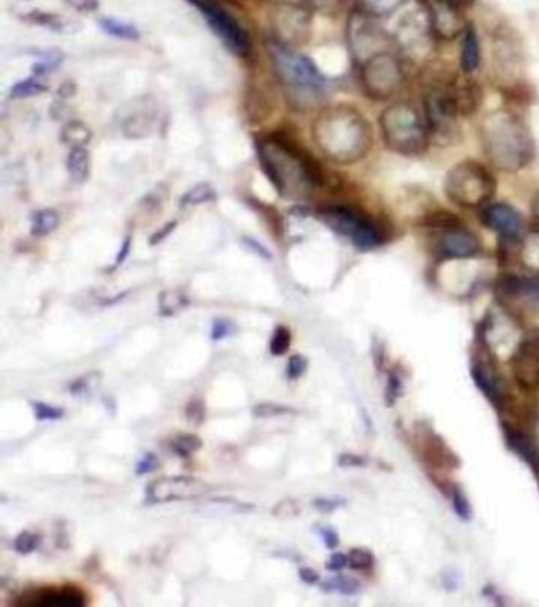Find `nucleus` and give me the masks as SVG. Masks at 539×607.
<instances>
[{
  "mask_svg": "<svg viewBox=\"0 0 539 607\" xmlns=\"http://www.w3.org/2000/svg\"><path fill=\"white\" fill-rule=\"evenodd\" d=\"M313 141L331 162L353 165L366 159L374 148L369 121L348 105L328 106L312 127Z\"/></svg>",
  "mask_w": 539,
  "mask_h": 607,
  "instance_id": "f257e3e1",
  "label": "nucleus"
},
{
  "mask_svg": "<svg viewBox=\"0 0 539 607\" xmlns=\"http://www.w3.org/2000/svg\"><path fill=\"white\" fill-rule=\"evenodd\" d=\"M484 154L490 165L503 173H517L533 162L536 144L532 130L519 114L495 110L479 127Z\"/></svg>",
  "mask_w": 539,
  "mask_h": 607,
  "instance_id": "f03ea898",
  "label": "nucleus"
},
{
  "mask_svg": "<svg viewBox=\"0 0 539 607\" xmlns=\"http://www.w3.org/2000/svg\"><path fill=\"white\" fill-rule=\"evenodd\" d=\"M263 171L283 197H309L321 185V174L312 160L293 144L280 138H264L257 144Z\"/></svg>",
  "mask_w": 539,
  "mask_h": 607,
  "instance_id": "7ed1b4c3",
  "label": "nucleus"
},
{
  "mask_svg": "<svg viewBox=\"0 0 539 607\" xmlns=\"http://www.w3.org/2000/svg\"><path fill=\"white\" fill-rule=\"evenodd\" d=\"M269 56L277 78L287 92L288 99L302 106L312 105L325 92L326 80L312 59L296 53L293 48L277 40L268 43Z\"/></svg>",
  "mask_w": 539,
  "mask_h": 607,
  "instance_id": "20e7f679",
  "label": "nucleus"
},
{
  "mask_svg": "<svg viewBox=\"0 0 539 607\" xmlns=\"http://www.w3.org/2000/svg\"><path fill=\"white\" fill-rule=\"evenodd\" d=\"M380 130L386 146L396 154L418 157L429 148V124L413 103H391L381 113Z\"/></svg>",
  "mask_w": 539,
  "mask_h": 607,
  "instance_id": "39448f33",
  "label": "nucleus"
},
{
  "mask_svg": "<svg viewBox=\"0 0 539 607\" xmlns=\"http://www.w3.org/2000/svg\"><path fill=\"white\" fill-rule=\"evenodd\" d=\"M495 179L486 166L473 160L457 163L445 178L448 200L465 209L487 206L495 195Z\"/></svg>",
  "mask_w": 539,
  "mask_h": 607,
  "instance_id": "423d86ee",
  "label": "nucleus"
},
{
  "mask_svg": "<svg viewBox=\"0 0 539 607\" xmlns=\"http://www.w3.org/2000/svg\"><path fill=\"white\" fill-rule=\"evenodd\" d=\"M359 67L362 87L370 99H392L404 86V65L394 50L375 54Z\"/></svg>",
  "mask_w": 539,
  "mask_h": 607,
  "instance_id": "0eeeda50",
  "label": "nucleus"
},
{
  "mask_svg": "<svg viewBox=\"0 0 539 607\" xmlns=\"http://www.w3.org/2000/svg\"><path fill=\"white\" fill-rule=\"evenodd\" d=\"M320 217L331 230L343 238L350 239L358 249L370 250L381 244V231L377 223L362 214L358 209L348 206H329L321 209Z\"/></svg>",
  "mask_w": 539,
  "mask_h": 607,
  "instance_id": "6e6552de",
  "label": "nucleus"
},
{
  "mask_svg": "<svg viewBox=\"0 0 539 607\" xmlns=\"http://www.w3.org/2000/svg\"><path fill=\"white\" fill-rule=\"evenodd\" d=\"M424 106L430 132L451 135L456 130L457 117L464 113L459 84L437 83L429 87Z\"/></svg>",
  "mask_w": 539,
  "mask_h": 607,
  "instance_id": "1a4fd4ad",
  "label": "nucleus"
},
{
  "mask_svg": "<svg viewBox=\"0 0 539 607\" xmlns=\"http://www.w3.org/2000/svg\"><path fill=\"white\" fill-rule=\"evenodd\" d=\"M189 2L206 19L212 32L225 43L227 48L239 56L249 54L252 48L249 34L245 32L238 19L231 16L222 5L217 4L215 0H189Z\"/></svg>",
  "mask_w": 539,
  "mask_h": 607,
  "instance_id": "9d476101",
  "label": "nucleus"
},
{
  "mask_svg": "<svg viewBox=\"0 0 539 607\" xmlns=\"http://www.w3.org/2000/svg\"><path fill=\"white\" fill-rule=\"evenodd\" d=\"M374 18L361 10L348 19V43L359 65L375 54L392 50L391 38L375 23Z\"/></svg>",
  "mask_w": 539,
  "mask_h": 607,
  "instance_id": "9b49d317",
  "label": "nucleus"
},
{
  "mask_svg": "<svg viewBox=\"0 0 539 607\" xmlns=\"http://www.w3.org/2000/svg\"><path fill=\"white\" fill-rule=\"evenodd\" d=\"M432 35L434 31L430 26L429 13L421 10L407 13L397 24V46L410 57L424 56L429 51Z\"/></svg>",
  "mask_w": 539,
  "mask_h": 607,
  "instance_id": "f8f14e48",
  "label": "nucleus"
},
{
  "mask_svg": "<svg viewBox=\"0 0 539 607\" xmlns=\"http://www.w3.org/2000/svg\"><path fill=\"white\" fill-rule=\"evenodd\" d=\"M211 491L209 484L190 476H170L157 479L147 486V500L151 503L181 502L201 497Z\"/></svg>",
  "mask_w": 539,
  "mask_h": 607,
  "instance_id": "ddd939ff",
  "label": "nucleus"
},
{
  "mask_svg": "<svg viewBox=\"0 0 539 607\" xmlns=\"http://www.w3.org/2000/svg\"><path fill=\"white\" fill-rule=\"evenodd\" d=\"M274 31L276 40L282 45L293 48L307 37L310 27V16L307 10L294 4H280L274 10Z\"/></svg>",
  "mask_w": 539,
  "mask_h": 607,
  "instance_id": "4468645a",
  "label": "nucleus"
},
{
  "mask_svg": "<svg viewBox=\"0 0 539 607\" xmlns=\"http://www.w3.org/2000/svg\"><path fill=\"white\" fill-rule=\"evenodd\" d=\"M459 5L451 0H432L427 13L435 37L454 40L464 34L468 26L465 24L464 15L460 13Z\"/></svg>",
  "mask_w": 539,
  "mask_h": 607,
  "instance_id": "2eb2a0df",
  "label": "nucleus"
},
{
  "mask_svg": "<svg viewBox=\"0 0 539 607\" xmlns=\"http://www.w3.org/2000/svg\"><path fill=\"white\" fill-rule=\"evenodd\" d=\"M437 249L449 260H459L475 257L481 246L472 231L460 227L457 223H449L438 234Z\"/></svg>",
  "mask_w": 539,
  "mask_h": 607,
  "instance_id": "dca6fc26",
  "label": "nucleus"
},
{
  "mask_svg": "<svg viewBox=\"0 0 539 607\" xmlns=\"http://www.w3.org/2000/svg\"><path fill=\"white\" fill-rule=\"evenodd\" d=\"M481 219L486 227L506 239H519L524 231L521 214L506 203L487 204L481 212Z\"/></svg>",
  "mask_w": 539,
  "mask_h": 607,
  "instance_id": "f3484780",
  "label": "nucleus"
},
{
  "mask_svg": "<svg viewBox=\"0 0 539 607\" xmlns=\"http://www.w3.org/2000/svg\"><path fill=\"white\" fill-rule=\"evenodd\" d=\"M18 604L24 607H81L86 604V596L75 587H62V589L45 587L21 596Z\"/></svg>",
  "mask_w": 539,
  "mask_h": 607,
  "instance_id": "a211bd4d",
  "label": "nucleus"
},
{
  "mask_svg": "<svg viewBox=\"0 0 539 607\" xmlns=\"http://www.w3.org/2000/svg\"><path fill=\"white\" fill-rule=\"evenodd\" d=\"M487 342L500 358L511 355L519 340L516 326L502 312L492 313L486 329Z\"/></svg>",
  "mask_w": 539,
  "mask_h": 607,
  "instance_id": "6ab92c4d",
  "label": "nucleus"
},
{
  "mask_svg": "<svg viewBox=\"0 0 539 607\" xmlns=\"http://www.w3.org/2000/svg\"><path fill=\"white\" fill-rule=\"evenodd\" d=\"M24 21L35 24V26L45 27L48 31L59 32V34H72V32L80 29L78 27L80 24L75 23L73 19L67 18V16L57 15V13L40 12V10L27 13L24 16Z\"/></svg>",
  "mask_w": 539,
  "mask_h": 607,
  "instance_id": "aec40b11",
  "label": "nucleus"
},
{
  "mask_svg": "<svg viewBox=\"0 0 539 607\" xmlns=\"http://www.w3.org/2000/svg\"><path fill=\"white\" fill-rule=\"evenodd\" d=\"M460 68L470 75L475 72L481 62V45L478 34L473 27L468 26L462 34V48H460Z\"/></svg>",
  "mask_w": 539,
  "mask_h": 607,
  "instance_id": "412c9836",
  "label": "nucleus"
},
{
  "mask_svg": "<svg viewBox=\"0 0 539 607\" xmlns=\"http://www.w3.org/2000/svg\"><path fill=\"white\" fill-rule=\"evenodd\" d=\"M68 174L73 181L84 182L91 173V157L86 148H73L67 159Z\"/></svg>",
  "mask_w": 539,
  "mask_h": 607,
  "instance_id": "4be33fe9",
  "label": "nucleus"
},
{
  "mask_svg": "<svg viewBox=\"0 0 539 607\" xmlns=\"http://www.w3.org/2000/svg\"><path fill=\"white\" fill-rule=\"evenodd\" d=\"M61 223V217L54 209H42L32 215L31 233L35 238H43L54 233Z\"/></svg>",
  "mask_w": 539,
  "mask_h": 607,
  "instance_id": "5701e85b",
  "label": "nucleus"
},
{
  "mask_svg": "<svg viewBox=\"0 0 539 607\" xmlns=\"http://www.w3.org/2000/svg\"><path fill=\"white\" fill-rule=\"evenodd\" d=\"M98 26L102 27L106 34L119 40L136 42L140 38V31L133 24L125 23L122 19L102 18L98 19Z\"/></svg>",
  "mask_w": 539,
  "mask_h": 607,
  "instance_id": "b1692460",
  "label": "nucleus"
},
{
  "mask_svg": "<svg viewBox=\"0 0 539 607\" xmlns=\"http://www.w3.org/2000/svg\"><path fill=\"white\" fill-rule=\"evenodd\" d=\"M92 133L83 122H68L62 130V141L73 148H86L91 143Z\"/></svg>",
  "mask_w": 539,
  "mask_h": 607,
  "instance_id": "393cba45",
  "label": "nucleus"
},
{
  "mask_svg": "<svg viewBox=\"0 0 539 607\" xmlns=\"http://www.w3.org/2000/svg\"><path fill=\"white\" fill-rule=\"evenodd\" d=\"M189 304L185 296L179 291L168 290L163 291L159 298V309L163 317H173L179 310L184 309Z\"/></svg>",
  "mask_w": 539,
  "mask_h": 607,
  "instance_id": "a878e982",
  "label": "nucleus"
},
{
  "mask_svg": "<svg viewBox=\"0 0 539 607\" xmlns=\"http://www.w3.org/2000/svg\"><path fill=\"white\" fill-rule=\"evenodd\" d=\"M212 200H215V190L212 189V185H209L208 182H201L184 193L181 206H198V204L209 203Z\"/></svg>",
  "mask_w": 539,
  "mask_h": 607,
  "instance_id": "bb28decb",
  "label": "nucleus"
},
{
  "mask_svg": "<svg viewBox=\"0 0 539 607\" xmlns=\"http://www.w3.org/2000/svg\"><path fill=\"white\" fill-rule=\"evenodd\" d=\"M362 12L370 16H386L399 10L405 4V0H359Z\"/></svg>",
  "mask_w": 539,
  "mask_h": 607,
  "instance_id": "cd10ccee",
  "label": "nucleus"
},
{
  "mask_svg": "<svg viewBox=\"0 0 539 607\" xmlns=\"http://www.w3.org/2000/svg\"><path fill=\"white\" fill-rule=\"evenodd\" d=\"M321 589L325 592H337L342 595H355L359 592V582L356 579H351L348 576H336L331 579H326L325 582H321Z\"/></svg>",
  "mask_w": 539,
  "mask_h": 607,
  "instance_id": "c85d7f7f",
  "label": "nucleus"
},
{
  "mask_svg": "<svg viewBox=\"0 0 539 607\" xmlns=\"http://www.w3.org/2000/svg\"><path fill=\"white\" fill-rule=\"evenodd\" d=\"M64 61V54L59 50H48L40 53V61L35 62L34 67H32V73L34 76L45 75V73L53 72L56 68H59V65Z\"/></svg>",
  "mask_w": 539,
  "mask_h": 607,
  "instance_id": "c756f323",
  "label": "nucleus"
},
{
  "mask_svg": "<svg viewBox=\"0 0 539 607\" xmlns=\"http://www.w3.org/2000/svg\"><path fill=\"white\" fill-rule=\"evenodd\" d=\"M43 92H46L45 84L38 80V76L32 75L31 78L15 84L12 87L10 95H12L13 99H27V97L43 94Z\"/></svg>",
  "mask_w": 539,
  "mask_h": 607,
  "instance_id": "7c9ffc66",
  "label": "nucleus"
},
{
  "mask_svg": "<svg viewBox=\"0 0 539 607\" xmlns=\"http://www.w3.org/2000/svg\"><path fill=\"white\" fill-rule=\"evenodd\" d=\"M290 329L287 326H277L276 331L272 334L271 342H269V351L272 356H282L290 350L291 347Z\"/></svg>",
  "mask_w": 539,
  "mask_h": 607,
  "instance_id": "2f4dec72",
  "label": "nucleus"
},
{
  "mask_svg": "<svg viewBox=\"0 0 539 607\" xmlns=\"http://www.w3.org/2000/svg\"><path fill=\"white\" fill-rule=\"evenodd\" d=\"M203 442L198 435L184 434L179 435L173 442V451L181 457H189L195 454L198 449H201Z\"/></svg>",
  "mask_w": 539,
  "mask_h": 607,
  "instance_id": "473e14b6",
  "label": "nucleus"
},
{
  "mask_svg": "<svg viewBox=\"0 0 539 607\" xmlns=\"http://www.w3.org/2000/svg\"><path fill=\"white\" fill-rule=\"evenodd\" d=\"M299 513H301V505L294 498H285V500L277 503L274 509H272V516L279 517L283 521L294 519V517L299 516Z\"/></svg>",
  "mask_w": 539,
  "mask_h": 607,
  "instance_id": "72a5a7b5",
  "label": "nucleus"
},
{
  "mask_svg": "<svg viewBox=\"0 0 539 607\" xmlns=\"http://www.w3.org/2000/svg\"><path fill=\"white\" fill-rule=\"evenodd\" d=\"M32 408H34L35 418L38 421H57V419L64 418L65 415V411L62 408L45 404V402H34Z\"/></svg>",
  "mask_w": 539,
  "mask_h": 607,
  "instance_id": "f704fd0d",
  "label": "nucleus"
},
{
  "mask_svg": "<svg viewBox=\"0 0 539 607\" xmlns=\"http://www.w3.org/2000/svg\"><path fill=\"white\" fill-rule=\"evenodd\" d=\"M294 413L293 408L285 407V405L272 404V402H263L253 408V415L257 418H274V416L288 415Z\"/></svg>",
  "mask_w": 539,
  "mask_h": 607,
  "instance_id": "c9c22d12",
  "label": "nucleus"
},
{
  "mask_svg": "<svg viewBox=\"0 0 539 607\" xmlns=\"http://www.w3.org/2000/svg\"><path fill=\"white\" fill-rule=\"evenodd\" d=\"M98 380H100L98 372L84 375V377L73 381L72 385H70V391H72L73 396H84V394L91 393V389L97 386Z\"/></svg>",
  "mask_w": 539,
  "mask_h": 607,
  "instance_id": "e433bc0d",
  "label": "nucleus"
},
{
  "mask_svg": "<svg viewBox=\"0 0 539 607\" xmlns=\"http://www.w3.org/2000/svg\"><path fill=\"white\" fill-rule=\"evenodd\" d=\"M234 332H236V325L233 321L227 320V318H217L212 323L211 339L214 342H220V340L233 336Z\"/></svg>",
  "mask_w": 539,
  "mask_h": 607,
  "instance_id": "4c0bfd02",
  "label": "nucleus"
},
{
  "mask_svg": "<svg viewBox=\"0 0 539 607\" xmlns=\"http://www.w3.org/2000/svg\"><path fill=\"white\" fill-rule=\"evenodd\" d=\"M348 565L353 570H367V568L374 565V557L366 549H353L348 554Z\"/></svg>",
  "mask_w": 539,
  "mask_h": 607,
  "instance_id": "58836bf2",
  "label": "nucleus"
},
{
  "mask_svg": "<svg viewBox=\"0 0 539 607\" xmlns=\"http://www.w3.org/2000/svg\"><path fill=\"white\" fill-rule=\"evenodd\" d=\"M38 541L40 540H38V536L35 533L21 532L16 536L13 546H15V551L19 552V554H31V552L37 549Z\"/></svg>",
  "mask_w": 539,
  "mask_h": 607,
  "instance_id": "ea45409f",
  "label": "nucleus"
},
{
  "mask_svg": "<svg viewBox=\"0 0 539 607\" xmlns=\"http://www.w3.org/2000/svg\"><path fill=\"white\" fill-rule=\"evenodd\" d=\"M524 261L532 268H539V236H532L525 242Z\"/></svg>",
  "mask_w": 539,
  "mask_h": 607,
  "instance_id": "a19ab883",
  "label": "nucleus"
},
{
  "mask_svg": "<svg viewBox=\"0 0 539 607\" xmlns=\"http://www.w3.org/2000/svg\"><path fill=\"white\" fill-rule=\"evenodd\" d=\"M204 415H206V411H204L203 400H190L187 408H185V418H187V421L193 424H201L204 421Z\"/></svg>",
  "mask_w": 539,
  "mask_h": 607,
  "instance_id": "79ce46f5",
  "label": "nucleus"
},
{
  "mask_svg": "<svg viewBox=\"0 0 539 607\" xmlns=\"http://www.w3.org/2000/svg\"><path fill=\"white\" fill-rule=\"evenodd\" d=\"M307 359L301 355H293L288 361L287 375L290 380H298L306 374Z\"/></svg>",
  "mask_w": 539,
  "mask_h": 607,
  "instance_id": "37998d69",
  "label": "nucleus"
},
{
  "mask_svg": "<svg viewBox=\"0 0 539 607\" xmlns=\"http://www.w3.org/2000/svg\"><path fill=\"white\" fill-rule=\"evenodd\" d=\"M159 467V457L152 453L144 454L143 459H141L140 462H138V465H136V475H149V473L154 472V470H157Z\"/></svg>",
  "mask_w": 539,
  "mask_h": 607,
  "instance_id": "c03bdc74",
  "label": "nucleus"
},
{
  "mask_svg": "<svg viewBox=\"0 0 539 607\" xmlns=\"http://www.w3.org/2000/svg\"><path fill=\"white\" fill-rule=\"evenodd\" d=\"M242 244H244V246L247 247L250 252L258 255V257L264 258V260H271V252H269V249H266V247H264L260 241H257V239L242 238Z\"/></svg>",
  "mask_w": 539,
  "mask_h": 607,
  "instance_id": "a18cd8bd",
  "label": "nucleus"
},
{
  "mask_svg": "<svg viewBox=\"0 0 539 607\" xmlns=\"http://www.w3.org/2000/svg\"><path fill=\"white\" fill-rule=\"evenodd\" d=\"M68 7H72L76 12L91 13L97 10L100 0H65Z\"/></svg>",
  "mask_w": 539,
  "mask_h": 607,
  "instance_id": "49530a36",
  "label": "nucleus"
},
{
  "mask_svg": "<svg viewBox=\"0 0 539 607\" xmlns=\"http://www.w3.org/2000/svg\"><path fill=\"white\" fill-rule=\"evenodd\" d=\"M340 505H343V500L340 498H318L313 502V506L321 511V513H332V511H336Z\"/></svg>",
  "mask_w": 539,
  "mask_h": 607,
  "instance_id": "de8ad7c7",
  "label": "nucleus"
},
{
  "mask_svg": "<svg viewBox=\"0 0 539 607\" xmlns=\"http://www.w3.org/2000/svg\"><path fill=\"white\" fill-rule=\"evenodd\" d=\"M318 532H320L321 540H323L328 549H336L339 546V535H337L334 528L320 527L318 528Z\"/></svg>",
  "mask_w": 539,
  "mask_h": 607,
  "instance_id": "09e8293b",
  "label": "nucleus"
},
{
  "mask_svg": "<svg viewBox=\"0 0 539 607\" xmlns=\"http://www.w3.org/2000/svg\"><path fill=\"white\" fill-rule=\"evenodd\" d=\"M348 565V555L334 554L326 563V568L331 571H340Z\"/></svg>",
  "mask_w": 539,
  "mask_h": 607,
  "instance_id": "8fccbe9b",
  "label": "nucleus"
},
{
  "mask_svg": "<svg viewBox=\"0 0 539 607\" xmlns=\"http://www.w3.org/2000/svg\"><path fill=\"white\" fill-rule=\"evenodd\" d=\"M174 227H176V222L168 223L166 227H163L162 230L157 231L154 236H151V239H149V244H151V246H155V244L165 241V238H168V234L174 230Z\"/></svg>",
  "mask_w": 539,
  "mask_h": 607,
  "instance_id": "3c124183",
  "label": "nucleus"
},
{
  "mask_svg": "<svg viewBox=\"0 0 539 607\" xmlns=\"http://www.w3.org/2000/svg\"><path fill=\"white\" fill-rule=\"evenodd\" d=\"M130 247H132V236H127L122 242L121 250H119V255H117L116 264H114V268H119L127 257H129Z\"/></svg>",
  "mask_w": 539,
  "mask_h": 607,
  "instance_id": "603ef678",
  "label": "nucleus"
},
{
  "mask_svg": "<svg viewBox=\"0 0 539 607\" xmlns=\"http://www.w3.org/2000/svg\"><path fill=\"white\" fill-rule=\"evenodd\" d=\"M299 577L309 585L318 584V581H320L317 571H313L312 568H301Z\"/></svg>",
  "mask_w": 539,
  "mask_h": 607,
  "instance_id": "864d4df0",
  "label": "nucleus"
},
{
  "mask_svg": "<svg viewBox=\"0 0 539 607\" xmlns=\"http://www.w3.org/2000/svg\"><path fill=\"white\" fill-rule=\"evenodd\" d=\"M454 505H456L457 513H459L460 517L470 516V508H468L467 502H465L464 495L460 494V492H456Z\"/></svg>",
  "mask_w": 539,
  "mask_h": 607,
  "instance_id": "5fc2aeb1",
  "label": "nucleus"
},
{
  "mask_svg": "<svg viewBox=\"0 0 539 607\" xmlns=\"http://www.w3.org/2000/svg\"><path fill=\"white\" fill-rule=\"evenodd\" d=\"M339 464L343 467H355V465H361L362 460L353 456V454H343V456H340Z\"/></svg>",
  "mask_w": 539,
  "mask_h": 607,
  "instance_id": "6e6d98bb",
  "label": "nucleus"
},
{
  "mask_svg": "<svg viewBox=\"0 0 539 607\" xmlns=\"http://www.w3.org/2000/svg\"><path fill=\"white\" fill-rule=\"evenodd\" d=\"M533 214L539 222V193H536L535 200H533Z\"/></svg>",
  "mask_w": 539,
  "mask_h": 607,
  "instance_id": "4d7b16f0",
  "label": "nucleus"
},
{
  "mask_svg": "<svg viewBox=\"0 0 539 607\" xmlns=\"http://www.w3.org/2000/svg\"><path fill=\"white\" fill-rule=\"evenodd\" d=\"M451 2H456V4H462V2H464V0H451Z\"/></svg>",
  "mask_w": 539,
  "mask_h": 607,
  "instance_id": "13d9d810",
  "label": "nucleus"
}]
</instances>
